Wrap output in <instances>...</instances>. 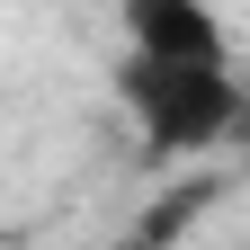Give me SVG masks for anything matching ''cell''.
Returning a JSON list of instances; mask_svg holds the SVG:
<instances>
[{"instance_id": "7a4b0ae2", "label": "cell", "mask_w": 250, "mask_h": 250, "mask_svg": "<svg viewBox=\"0 0 250 250\" xmlns=\"http://www.w3.org/2000/svg\"><path fill=\"white\" fill-rule=\"evenodd\" d=\"M116 27L134 54H188V62H232L224 9L214 0H116Z\"/></svg>"}, {"instance_id": "6da1fadb", "label": "cell", "mask_w": 250, "mask_h": 250, "mask_svg": "<svg viewBox=\"0 0 250 250\" xmlns=\"http://www.w3.org/2000/svg\"><path fill=\"white\" fill-rule=\"evenodd\" d=\"M116 99L143 125L152 152H214L241 134V81L232 62H188V54H134L116 62Z\"/></svg>"}]
</instances>
